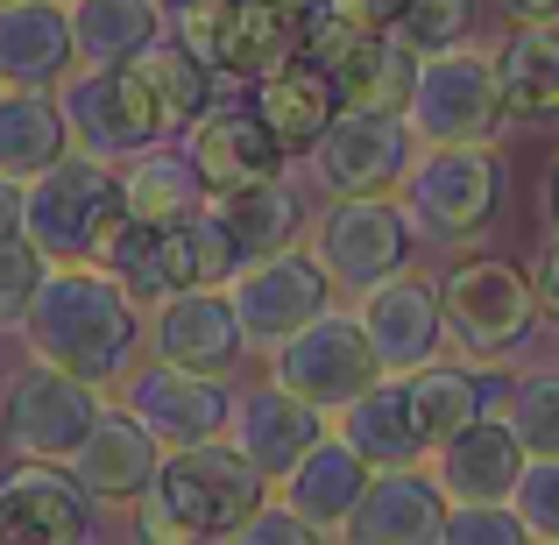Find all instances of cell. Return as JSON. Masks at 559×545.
Masks as SVG:
<instances>
[{
	"label": "cell",
	"instance_id": "cell-1",
	"mask_svg": "<svg viewBox=\"0 0 559 545\" xmlns=\"http://www.w3.org/2000/svg\"><path fill=\"white\" fill-rule=\"evenodd\" d=\"M14 333L28 341L36 362L107 390L135 362V298L99 262H57V270H43V284Z\"/></svg>",
	"mask_w": 559,
	"mask_h": 545
},
{
	"label": "cell",
	"instance_id": "cell-2",
	"mask_svg": "<svg viewBox=\"0 0 559 545\" xmlns=\"http://www.w3.org/2000/svg\"><path fill=\"white\" fill-rule=\"evenodd\" d=\"M121 220H128L121 178L107 170V156H85V150H64L22 191V234L50 262H93Z\"/></svg>",
	"mask_w": 559,
	"mask_h": 545
},
{
	"label": "cell",
	"instance_id": "cell-3",
	"mask_svg": "<svg viewBox=\"0 0 559 545\" xmlns=\"http://www.w3.org/2000/svg\"><path fill=\"white\" fill-rule=\"evenodd\" d=\"M404 220L432 241H475L503 205V156L489 142H425L404 164Z\"/></svg>",
	"mask_w": 559,
	"mask_h": 545
},
{
	"label": "cell",
	"instance_id": "cell-4",
	"mask_svg": "<svg viewBox=\"0 0 559 545\" xmlns=\"http://www.w3.org/2000/svg\"><path fill=\"white\" fill-rule=\"evenodd\" d=\"M150 496L185 524V538H234L270 503V475H262L241 447L199 439V447H170L164 461H156Z\"/></svg>",
	"mask_w": 559,
	"mask_h": 545
},
{
	"label": "cell",
	"instance_id": "cell-5",
	"mask_svg": "<svg viewBox=\"0 0 559 545\" xmlns=\"http://www.w3.org/2000/svg\"><path fill=\"white\" fill-rule=\"evenodd\" d=\"M404 121L418 142H496L510 121L503 71L475 43H447V50L418 57V85L404 99Z\"/></svg>",
	"mask_w": 559,
	"mask_h": 545
},
{
	"label": "cell",
	"instance_id": "cell-6",
	"mask_svg": "<svg viewBox=\"0 0 559 545\" xmlns=\"http://www.w3.org/2000/svg\"><path fill=\"white\" fill-rule=\"evenodd\" d=\"M439 312H447V333L475 362H503L538 333V291H532V276L510 270V262L467 256V262H453L447 284H439Z\"/></svg>",
	"mask_w": 559,
	"mask_h": 545
},
{
	"label": "cell",
	"instance_id": "cell-7",
	"mask_svg": "<svg viewBox=\"0 0 559 545\" xmlns=\"http://www.w3.org/2000/svg\"><path fill=\"white\" fill-rule=\"evenodd\" d=\"M64 128H71V150L85 156H107V164H128L142 156L156 135H164V107L156 93L142 85L135 64H85L64 71Z\"/></svg>",
	"mask_w": 559,
	"mask_h": 545
},
{
	"label": "cell",
	"instance_id": "cell-8",
	"mask_svg": "<svg viewBox=\"0 0 559 545\" xmlns=\"http://www.w3.org/2000/svg\"><path fill=\"white\" fill-rule=\"evenodd\" d=\"M312 256L319 270L333 276V291H369L382 276L404 270L411 256V220L390 191H333V205L319 213V234H312Z\"/></svg>",
	"mask_w": 559,
	"mask_h": 545
},
{
	"label": "cell",
	"instance_id": "cell-9",
	"mask_svg": "<svg viewBox=\"0 0 559 545\" xmlns=\"http://www.w3.org/2000/svg\"><path fill=\"white\" fill-rule=\"evenodd\" d=\"M376 376H382V362H376L369 333H361V319L333 312V305L319 319H305L284 347H270V382H284L290 396H305V404H319V411H341L347 396H361Z\"/></svg>",
	"mask_w": 559,
	"mask_h": 545
},
{
	"label": "cell",
	"instance_id": "cell-10",
	"mask_svg": "<svg viewBox=\"0 0 559 545\" xmlns=\"http://www.w3.org/2000/svg\"><path fill=\"white\" fill-rule=\"evenodd\" d=\"M298 36H305V14L276 8V0H219V8L178 22L185 50L199 64L227 71V79H270L276 64L298 57Z\"/></svg>",
	"mask_w": 559,
	"mask_h": 545
},
{
	"label": "cell",
	"instance_id": "cell-11",
	"mask_svg": "<svg viewBox=\"0 0 559 545\" xmlns=\"http://www.w3.org/2000/svg\"><path fill=\"white\" fill-rule=\"evenodd\" d=\"M227 298H234L248 347H284L305 319H319L333 305V276L319 270V256L276 248V256H255L227 276Z\"/></svg>",
	"mask_w": 559,
	"mask_h": 545
},
{
	"label": "cell",
	"instance_id": "cell-12",
	"mask_svg": "<svg viewBox=\"0 0 559 545\" xmlns=\"http://www.w3.org/2000/svg\"><path fill=\"white\" fill-rule=\"evenodd\" d=\"M99 411L107 404H99L93 382L36 362V368H22V376L8 382V411H0V418H8V439H14L22 461H71Z\"/></svg>",
	"mask_w": 559,
	"mask_h": 545
},
{
	"label": "cell",
	"instance_id": "cell-13",
	"mask_svg": "<svg viewBox=\"0 0 559 545\" xmlns=\"http://www.w3.org/2000/svg\"><path fill=\"white\" fill-rule=\"evenodd\" d=\"M411 156H418L411 121L382 107H333V121L312 142V170L326 191H390Z\"/></svg>",
	"mask_w": 559,
	"mask_h": 545
},
{
	"label": "cell",
	"instance_id": "cell-14",
	"mask_svg": "<svg viewBox=\"0 0 559 545\" xmlns=\"http://www.w3.org/2000/svg\"><path fill=\"white\" fill-rule=\"evenodd\" d=\"M150 347H156V362L227 376V368L248 355V333H241V319H234L227 284H191V291L156 298L150 305Z\"/></svg>",
	"mask_w": 559,
	"mask_h": 545
},
{
	"label": "cell",
	"instance_id": "cell-15",
	"mask_svg": "<svg viewBox=\"0 0 559 545\" xmlns=\"http://www.w3.org/2000/svg\"><path fill=\"white\" fill-rule=\"evenodd\" d=\"M128 411L150 425L164 447H199V439L227 433L234 390L205 368H178V362H150L128 376Z\"/></svg>",
	"mask_w": 559,
	"mask_h": 545
},
{
	"label": "cell",
	"instance_id": "cell-16",
	"mask_svg": "<svg viewBox=\"0 0 559 545\" xmlns=\"http://www.w3.org/2000/svg\"><path fill=\"white\" fill-rule=\"evenodd\" d=\"M361 333H369L382 376H411V368H425L439 355V341H447V312H439V291L418 284V276H382V284L361 291L355 305Z\"/></svg>",
	"mask_w": 559,
	"mask_h": 545
},
{
	"label": "cell",
	"instance_id": "cell-17",
	"mask_svg": "<svg viewBox=\"0 0 559 545\" xmlns=\"http://www.w3.org/2000/svg\"><path fill=\"white\" fill-rule=\"evenodd\" d=\"M524 461H532V453H524L518 425L481 411L475 425H461L453 439L432 447V482L447 489V503H510Z\"/></svg>",
	"mask_w": 559,
	"mask_h": 545
},
{
	"label": "cell",
	"instance_id": "cell-18",
	"mask_svg": "<svg viewBox=\"0 0 559 545\" xmlns=\"http://www.w3.org/2000/svg\"><path fill=\"white\" fill-rule=\"evenodd\" d=\"M227 425H234V447H241L270 482H284L290 467L326 439V411L305 404V396H290L284 382L241 390V396H234V411H227Z\"/></svg>",
	"mask_w": 559,
	"mask_h": 545
},
{
	"label": "cell",
	"instance_id": "cell-19",
	"mask_svg": "<svg viewBox=\"0 0 559 545\" xmlns=\"http://www.w3.org/2000/svg\"><path fill=\"white\" fill-rule=\"evenodd\" d=\"M156 461H164V439L135 418V411H99L93 433L71 453V475L93 503H135L156 482Z\"/></svg>",
	"mask_w": 559,
	"mask_h": 545
},
{
	"label": "cell",
	"instance_id": "cell-20",
	"mask_svg": "<svg viewBox=\"0 0 559 545\" xmlns=\"http://www.w3.org/2000/svg\"><path fill=\"white\" fill-rule=\"evenodd\" d=\"M191 170H199L205 191H234V185H255V178H276L284 170V142L270 135L255 107H205L191 121Z\"/></svg>",
	"mask_w": 559,
	"mask_h": 545
},
{
	"label": "cell",
	"instance_id": "cell-21",
	"mask_svg": "<svg viewBox=\"0 0 559 545\" xmlns=\"http://www.w3.org/2000/svg\"><path fill=\"white\" fill-rule=\"evenodd\" d=\"M347 532L361 545H439L447 538V489L418 467H376Z\"/></svg>",
	"mask_w": 559,
	"mask_h": 545
},
{
	"label": "cell",
	"instance_id": "cell-22",
	"mask_svg": "<svg viewBox=\"0 0 559 545\" xmlns=\"http://www.w3.org/2000/svg\"><path fill=\"white\" fill-rule=\"evenodd\" d=\"M79 64L64 0H0V85H64Z\"/></svg>",
	"mask_w": 559,
	"mask_h": 545
},
{
	"label": "cell",
	"instance_id": "cell-23",
	"mask_svg": "<svg viewBox=\"0 0 559 545\" xmlns=\"http://www.w3.org/2000/svg\"><path fill=\"white\" fill-rule=\"evenodd\" d=\"M333 433H341L369 467H418L425 453H432L425 433H418V418H411L404 376H376L361 396H347V404L333 411Z\"/></svg>",
	"mask_w": 559,
	"mask_h": 545
},
{
	"label": "cell",
	"instance_id": "cell-24",
	"mask_svg": "<svg viewBox=\"0 0 559 545\" xmlns=\"http://www.w3.org/2000/svg\"><path fill=\"white\" fill-rule=\"evenodd\" d=\"M369 475H376V467L361 461V453L347 447L341 433H326V439H319V447L284 475V503L298 510L312 532H347V518H355Z\"/></svg>",
	"mask_w": 559,
	"mask_h": 545
},
{
	"label": "cell",
	"instance_id": "cell-25",
	"mask_svg": "<svg viewBox=\"0 0 559 545\" xmlns=\"http://www.w3.org/2000/svg\"><path fill=\"white\" fill-rule=\"evenodd\" d=\"M205 213L227 227L234 256L255 262V256H276V248L298 241L305 213H298V191L284 178H255V185H234V191H205Z\"/></svg>",
	"mask_w": 559,
	"mask_h": 545
},
{
	"label": "cell",
	"instance_id": "cell-26",
	"mask_svg": "<svg viewBox=\"0 0 559 545\" xmlns=\"http://www.w3.org/2000/svg\"><path fill=\"white\" fill-rule=\"evenodd\" d=\"M71 150L64 107H57L43 85H8L0 93V178L28 185L36 170H50Z\"/></svg>",
	"mask_w": 559,
	"mask_h": 545
},
{
	"label": "cell",
	"instance_id": "cell-27",
	"mask_svg": "<svg viewBox=\"0 0 559 545\" xmlns=\"http://www.w3.org/2000/svg\"><path fill=\"white\" fill-rule=\"evenodd\" d=\"M248 107L270 121V135L284 142V150H312L319 142V128L333 121V85H326V71L319 64H305V57H290V64H276L270 79H255V99Z\"/></svg>",
	"mask_w": 559,
	"mask_h": 545
},
{
	"label": "cell",
	"instance_id": "cell-28",
	"mask_svg": "<svg viewBox=\"0 0 559 545\" xmlns=\"http://www.w3.org/2000/svg\"><path fill=\"white\" fill-rule=\"evenodd\" d=\"M0 489H8L14 510H22L28 538H43V545H64V538L93 532V518H85L93 496L79 489V475H64V461H22L14 475H0Z\"/></svg>",
	"mask_w": 559,
	"mask_h": 545
},
{
	"label": "cell",
	"instance_id": "cell-29",
	"mask_svg": "<svg viewBox=\"0 0 559 545\" xmlns=\"http://www.w3.org/2000/svg\"><path fill=\"white\" fill-rule=\"evenodd\" d=\"M496 71H503V99L518 121H559V28L552 22H524L496 50Z\"/></svg>",
	"mask_w": 559,
	"mask_h": 545
},
{
	"label": "cell",
	"instance_id": "cell-30",
	"mask_svg": "<svg viewBox=\"0 0 559 545\" xmlns=\"http://www.w3.org/2000/svg\"><path fill=\"white\" fill-rule=\"evenodd\" d=\"M411 390V418H418L425 447H439V439H453L461 425H475L481 411H489V390H481V368H461V362H425L404 376Z\"/></svg>",
	"mask_w": 559,
	"mask_h": 545
},
{
	"label": "cell",
	"instance_id": "cell-31",
	"mask_svg": "<svg viewBox=\"0 0 559 545\" xmlns=\"http://www.w3.org/2000/svg\"><path fill=\"white\" fill-rule=\"evenodd\" d=\"M156 270H164V291H191V284H227L241 256H234L227 227L199 205V213L156 227Z\"/></svg>",
	"mask_w": 559,
	"mask_h": 545
},
{
	"label": "cell",
	"instance_id": "cell-32",
	"mask_svg": "<svg viewBox=\"0 0 559 545\" xmlns=\"http://www.w3.org/2000/svg\"><path fill=\"white\" fill-rule=\"evenodd\" d=\"M164 28L156 0H79L71 8V36H79L85 64H135Z\"/></svg>",
	"mask_w": 559,
	"mask_h": 545
},
{
	"label": "cell",
	"instance_id": "cell-33",
	"mask_svg": "<svg viewBox=\"0 0 559 545\" xmlns=\"http://www.w3.org/2000/svg\"><path fill=\"white\" fill-rule=\"evenodd\" d=\"M121 199H128V220L170 227V220H185V213L205 205V185H199V170H191V156L142 150V156H128V170H121Z\"/></svg>",
	"mask_w": 559,
	"mask_h": 545
},
{
	"label": "cell",
	"instance_id": "cell-34",
	"mask_svg": "<svg viewBox=\"0 0 559 545\" xmlns=\"http://www.w3.org/2000/svg\"><path fill=\"white\" fill-rule=\"evenodd\" d=\"M135 71H142V85L156 93V107H164V128L199 121V114L213 107V64H199L185 43H164V36H156L150 50L135 57Z\"/></svg>",
	"mask_w": 559,
	"mask_h": 545
},
{
	"label": "cell",
	"instance_id": "cell-35",
	"mask_svg": "<svg viewBox=\"0 0 559 545\" xmlns=\"http://www.w3.org/2000/svg\"><path fill=\"white\" fill-rule=\"evenodd\" d=\"M510 425H518L524 453L532 461H546V453H559V368H532V376L510 390Z\"/></svg>",
	"mask_w": 559,
	"mask_h": 545
},
{
	"label": "cell",
	"instance_id": "cell-36",
	"mask_svg": "<svg viewBox=\"0 0 559 545\" xmlns=\"http://www.w3.org/2000/svg\"><path fill=\"white\" fill-rule=\"evenodd\" d=\"M467 22H475V0H404L390 22V36H404L411 50H447V43L467 36Z\"/></svg>",
	"mask_w": 559,
	"mask_h": 545
},
{
	"label": "cell",
	"instance_id": "cell-37",
	"mask_svg": "<svg viewBox=\"0 0 559 545\" xmlns=\"http://www.w3.org/2000/svg\"><path fill=\"white\" fill-rule=\"evenodd\" d=\"M43 270H50V256H43L22 227L0 234V327H22V312H28V298H36Z\"/></svg>",
	"mask_w": 559,
	"mask_h": 545
},
{
	"label": "cell",
	"instance_id": "cell-38",
	"mask_svg": "<svg viewBox=\"0 0 559 545\" xmlns=\"http://www.w3.org/2000/svg\"><path fill=\"white\" fill-rule=\"evenodd\" d=\"M510 503H518V518H524V532H532V538H559V453L524 461Z\"/></svg>",
	"mask_w": 559,
	"mask_h": 545
},
{
	"label": "cell",
	"instance_id": "cell-39",
	"mask_svg": "<svg viewBox=\"0 0 559 545\" xmlns=\"http://www.w3.org/2000/svg\"><path fill=\"white\" fill-rule=\"evenodd\" d=\"M447 538H461V545H518L532 532H524L518 503H447Z\"/></svg>",
	"mask_w": 559,
	"mask_h": 545
},
{
	"label": "cell",
	"instance_id": "cell-40",
	"mask_svg": "<svg viewBox=\"0 0 559 545\" xmlns=\"http://www.w3.org/2000/svg\"><path fill=\"white\" fill-rule=\"evenodd\" d=\"M532 291H538V312L559 319V234L546 248H538V262H532Z\"/></svg>",
	"mask_w": 559,
	"mask_h": 545
},
{
	"label": "cell",
	"instance_id": "cell-41",
	"mask_svg": "<svg viewBox=\"0 0 559 545\" xmlns=\"http://www.w3.org/2000/svg\"><path fill=\"white\" fill-rule=\"evenodd\" d=\"M326 8H341L347 22H369V28H390V22H396V8H404V0H326Z\"/></svg>",
	"mask_w": 559,
	"mask_h": 545
},
{
	"label": "cell",
	"instance_id": "cell-42",
	"mask_svg": "<svg viewBox=\"0 0 559 545\" xmlns=\"http://www.w3.org/2000/svg\"><path fill=\"white\" fill-rule=\"evenodd\" d=\"M14 227H22V185L0 178V234H14Z\"/></svg>",
	"mask_w": 559,
	"mask_h": 545
},
{
	"label": "cell",
	"instance_id": "cell-43",
	"mask_svg": "<svg viewBox=\"0 0 559 545\" xmlns=\"http://www.w3.org/2000/svg\"><path fill=\"white\" fill-rule=\"evenodd\" d=\"M510 14H524V22H559V0H503Z\"/></svg>",
	"mask_w": 559,
	"mask_h": 545
},
{
	"label": "cell",
	"instance_id": "cell-44",
	"mask_svg": "<svg viewBox=\"0 0 559 545\" xmlns=\"http://www.w3.org/2000/svg\"><path fill=\"white\" fill-rule=\"evenodd\" d=\"M164 8V22H185V14H205V8H219V0H156Z\"/></svg>",
	"mask_w": 559,
	"mask_h": 545
},
{
	"label": "cell",
	"instance_id": "cell-45",
	"mask_svg": "<svg viewBox=\"0 0 559 545\" xmlns=\"http://www.w3.org/2000/svg\"><path fill=\"white\" fill-rule=\"evenodd\" d=\"M546 213H552V234H559V170H552V185H546Z\"/></svg>",
	"mask_w": 559,
	"mask_h": 545
},
{
	"label": "cell",
	"instance_id": "cell-46",
	"mask_svg": "<svg viewBox=\"0 0 559 545\" xmlns=\"http://www.w3.org/2000/svg\"><path fill=\"white\" fill-rule=\"evenodd\" d=\"M276 8H290V14H312V8H319V0H276Z\"/></svg>",
	"mask_w": 559,
	"mask_h": 545
}]
</instances>
